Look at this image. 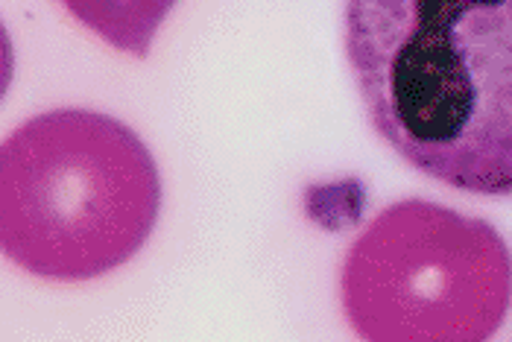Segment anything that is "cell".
<instances>
[{"mask_svg":"<svg viewBox=\"0 0 512 342\" xmlns=\"http://www.w3.org/2000/svg\"><path fill=\"white\" fill-rule=\"evenodd\" d=\"M369 126L422 176L512 196V0H346Z\"/></svg>","mask_w":512,"mask_h":342,"instance_id":"6da1fadb","label":"cell"},{"mask_svg":"<svg viewBox=\"0 0 512 342\" xmlns=\"http://www.w3.org/2000/svg\"><path fill=\"white\" fill-rule=\"evenodd\" d=\"M161 214V176L141 135L112 114L53 109L0 150V243L47 281H91L129 264Z\"/></svg>","mask_w":512,"mask_h":342,"instance_id":"7a4b0ae2","label":"cell"},{"mask_svg":"<svg viewBox=\"0 0 512 342\" xmlns=\"http://www.w3.org/2000/svg\"><path fill=\"white\" fill-rule=\"evenodd\" d=\"M340 302L360 340H492L510 313L512 252L480 217L401 199L349 246Z\"/></svg>","mask_w":512,"mask_h":342,"instance_id":"3957f363","label":"cell"},{"mask_svg":"<svg viewBox=\"0 0 512 342\" xmlns=\"http://www.w3.org/2000/svg\"><path fill=\"white\" fill-rule=\"evenodd\" d=\"M62 6L109 47L144 59L176 0H62Z\"/></svg>","mask_w":512,"mask_h":342,"instance_id":"277c9868","label":"cell"}]
</instances>
